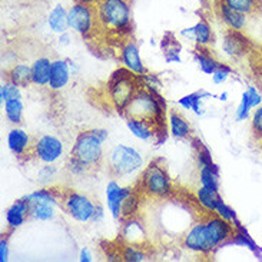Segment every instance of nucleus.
I'll return each instance as SVG.
<instances>
[{"mask_svg":"<svg viewBox=\"0 0 262 262\" xmlns=\"http://www.w3.org/2000/svg\"><path fill=\"white\" fill-rule=\"evenodd\" d=\"M121 59L123 66L129 72H132L135 75H139V76L146 75V68L142 63V59L139 56V49L134 42H128L122 48Z\"/></svg>","mask_w":262,"mask_h":262,"instance_id":"nucleus-13","label":"nucleus"},{"mask_svg":"<svg viewBox=\"0 0 262 262\" xmlns=\"http://www.w3.org/2000/svg\"><path fill=\"white\" fill-rule=\"evenodd\" d=\"M75 2H78V3H85V5H91V6H93V5H98L100 0H75Z\"/></svg>","mask_w":262,"mask_h":262,"instance_id":"nucleus-42","label":"nucleus"},{"mask_svg":"<svg viewBox=\"0 0 262 262\" xmlns=\"http://www.w3.org/2000/svg\"><path fill=\"white\" fill-rule=\"evenodd\" d=\"M125 112L128 115V118L143 119L155 125L156 121L162 115V107L152 93L143 89H138L125 109Z\"/></svg>","mask_w":262,"mask_h":262,"instance_id":"nucleus-5","label":"nucleus"},{"mask_svg":"<svg viewBox=\"0 0 262 262\" xmlns=\"http://www.w3.org/2000/svg\"><path fill=\"white\" fill-rule=\"evenodd\" d=\"M249 96V102H251V106L252 109L254 107H258L259 105H262V95L258 91H256L254 86H249V89L247 91Z\"/></svg>","mask_w":262,"mask_h":262,"instance_id":"nucleus-39","label":"nucleus"},{"mask_svg":"<svg viewBox=\"0 0 262 262\" xmlns=\"http://www.w3.org/2000/svg\"><path fill=\"white\" fill-rule=\"evenodd\" d=\"M7 80H10L19 88L28 86L29 83H32V66L23 63L14 64L13 68L7 72Z\"/></svg>","mask_w":262,"mask_h":262,"instance_id":"nucleus-23","label":"nucleus"},{"mask_svg":"<svg viewBox=\"0 0 262 262\" xmlns=\"http://www.w3.org/2000/svg\"><path fill=\"white\" fill-rule=\"evenodd\" d=\"M96 17L103 29L121 32L130 25V7L126 0H100Z\"/></svg>","mask_w":262,"mask_h":262,"instance_id":"nucleus-2","label":"nucleus"},{"mask_svg":"<svg viewBox=\"0 0 262 262\" xmlns=\"http://www.w3.org/2000/svg\"><path fill=\"white\" fill-rule=\"evenodd\" d=\"M71 79L69 66L64 60H53L52 62V71H50L49 88L52 91H60L68 85Z\"/></svg>","mask_w":262,"mask_h":262,"instance_id":"nucleus-15","label":"nucleus"},{"mask_svg":"<svg viewBox=\"0 0 262 262\" xmlns=\"http://www.w3.org/2000/svg\"><path fill=\"white\" fill-rule=\"evenodd\" d=\"M33 155L46 165L55 163L63 155V143L56 136L43 135L33 143Z\"/></svg>","mask_w":262,"mask_h":262,"instance_id":"nucleus-10","label":"nucleus"},{"mask_svg":"<svg viewBox=\"0 0 262 262\" xmlns=\"http://www.w3.org/2000/svg\"><path fill=\"white\" fill-rule=\"evenodd\" d=\"M62 206L78 222H91L96 213L98 205L85 193L75 191H68L62 196Z\"/></svg>","mask_w":262,"mask_h":262,"instance_id":"nucleus-6","label":"nucleus"},{"mask_svg":"<svg viewBox=\"0 0 262 262\" xmlns=\"http://www.w3.org/2000/svg\"><path fill=\"white\" fill-rule=\"evenodd\" d=\"M209 96H212V95L206 92H193L186 95L184 98H181V99L178 100V103L184 109H192L196 115H202L204 111L201 109V100L204 99V98H209Z\"/></svg>","mask_w":262,"mask_h":262,"instance_id":"nucleus-27","label":"nucleus"},{"mask_svg":"<svg viewBox=\"0 0 262 262\" xmlns=\"http://www.w3.org/2000/svg\"><path fill=\"white\" fill-rule=\"evenodd\" d=\"M9 259V248H7V241L2 238L0 241V262H6Z\"/></svg>","mask_w":262,"mask_h":262,"instance_id":"nucleus-40","label":"nucleus"},{"mask_svg":"<svg viewBox=\"0 0 262 262\" xmlns=\"http://www.w3.org/2000/svg\"><path fill=\"white\" fill-rule=\"evenodd\" d=\"M122 259L128 262H142L146 259V254L142 248H139L135 244H128L122 249Z\"/></svg>","mask_w":262,"mask_h":262,"instance_id":"nucleus-31","label":"nucleus"},{"mask_svg":"<svg viewBox=\"0 0 262 262\" xmlns=\"http://www.w3.org/2000/svg\"><path fill=\"white\" fill-rule=\"evenodd\" d=\"M48 23H49V28L56 32V33H62L69 29L68 25V10H64L62 6H56L52 12H50L49 17H48Z\"/></svg>","mask_w":262,"mask_h":262,"instance_id":"nucleus-25","label":"nucleus"},{"mask_svg":"<svg viewBox=\"0 0 262 262\" xmlns=\"http://www.w3.org/2000/svg\"><path fill=\"white\" fill-rule=\"evenodd\" d=\"M185 248L193 252L206 254V236H205V225L204 222H198L186 232L184 238Z\"/></svg>","mask_w":262,"mask_h":262,"instance_id":"nucleus-14","label":"nucleus"},{"mask_svg":"<svg viewBox=\"0 0 262 262\" xmlns=\"http://www.w3.org/2000/svg\"><path fill=\"white\" fill-rule=\"evenodd\" d=\"M52 60L48 57H39L32 64V83L36 86H49Z\"/></svg>","mask_w":262,"mask_h":262,"instance_id":"nucleus-20","label":"nucleus"},{"mask_svg":"<svg viewBox=\"0 0 262 262\" xmlns=\"http://www.w3.org/2000/svg\"><path fill=\"white\" fill-rule=\"evenodd\" d=\"M29 216V206L26 198L16 201L6 211V222L12 229L21 227Z\"/></svg>","mask_w":262,"mask_h":262,"instance_id":"nucleus-18","label":"nucleus"},{"mask_svg":"<svg viewBox=\"0 0 262 262\" xmlns=\"http://www.w3.org/2000/svg\"><path fill=\"white\" fill-rule=\"evenodd\" d=\"M14 98H21L19 86L12 83L10 80H6L0 88V100H2V103H5L6 100L14 99Z\"/></svg>","mask_w":262,"mask_h":262,"instance_id":"nucleus-32","label":"nucleus"},{"mask_svg":"<svg viewBox=\"0 0 262 262\" xmlns=\"http://www.w3.org/2000/svg\"><path fill=\"white\" fill-rule=\"evenodd\" d=\"M79 259L80 262H91L92 261V256H91V252H89V249L83 248L80 251V256H79Z\"/></svg>","mask_w":262,"mask_h":262,"instance_id":"nucleus-41","label":"nucleus"},{"mask_svg":"<svg viewBox=\"0 0 262 262\" xmlns=\"http://www.w3.org/2000/svg\"><path fill=\"white\" fill-rule=\"evenodd\" d=\"M222 49L229 56H241V55L245 53V50H247V39L238 30H231L229 29V32L224 37Z\"/></svg>","mask_w":262,"mask_h":262,"instance_id":"nucleus-16","label":"nucleus"},{"mask_svg":"<svg viewBox=\"0 0 262 262\" xmlns=\"http://www.w3.org/2000/svg\"><path fill=\"white\" fill-rule=\"evenodd\" d=\"M215 213L216 215H220L221 218H224V220L229 221V222H232V224H236V216H235V212L229 208L228 205L224 204V201H221L218 206H216V209H215Z\"/></svg>","mask_w":262,"mask_h":262,"instance_id":"nucleus-36","label":"nucleus"},{"mask_svg":"<svg viewBox=\"0 0 262 262\" xmlns=\"http://www.w3.org/2000/svg\"><path fill=\"white\" fill-rule=\"evenodd\" d=\"M141 191L155 198H165L172 192L169 175L162 165L150 162L141 177Z\"/></svg>","mask_w":262,"mask_h":262,"instance_id":"nucleus-4","label":"nucleus"},{"mask_svg":"<svg viewBox=\"0 0 262 262\" xmlns=\"http://www.w3.org/2000/svg\"><path fill=\"white\" fill-rule=\"evenodd\" d=\"M126 126L130 130V134L134 135L135 138L141 139V141H148L155 134L154 123H150L148 121H143V119L128 118L126 119Z\"/></svg>","mask_w":262,"mask_h":262,"instance_id":"nucleus-21","label":"nucleus"},{"mask_svg":"<svg viewBox=\"0 0 262 262\" xmlns=\"http://www.w3.org/2000/svg\"><path fill=\"white\" fill-rule=\"evenodd\" d=\"M5 114H6L7 121L12 123H20L23 118V103L20 98H14L5 102Z\"/></svg>","mask_w":262,"mask_h":262,"instance_id":"nucleus-28","label":"nucleus"},{"mask_svg":"<svg viewBox=\"0 0 262 262\" xmlns=\"http://www.w3.org/2000/svg\"><path fill=\"white\" fill-rule=\"evenodd\" d=\"M205 225L206 236V254L212 252L213 249L225 244L228 239H231L235 234L234 224L229 221L221 218L220 215H213L204 221Z\"/></svg>","mask_w":262,"mask_h":262,"instance_id":"nucleus-7","label":"nucleus"},{"mask_svg":"<svg viewBox=\"0 0 262 262\" xmlns=\"http://www.w3.org/2000/svg\"><path fill=\"white\" fill-rule=\"evenodd\" d=\"M221 3L247 16L256 13L262 7L261 0H221Z\"/></svg>","mask_w":262,"mask_h":262,"instance_id":"nucleus-26","label":"nucleus"},{"mask_svg":"<svg viewBox=\"0 0 262 262\" xmlns=\"http://www.w3.org/2000/svg\"><path fill=\"white\" fill-rule=\"evenodd\" d=\"M107 165L109 170L112 172L114 177L125 178L129 175H134L143 166V158L132 146L119 143L111 149L107 156Z\"/></svg>","mask_w":262,"mask_h":262,"instance_id":"nucleus-3","label":"nucleus"},{"mask_svg":"<svg viewBox=\"0 0 262 262\" xmlns=\"http://www.w3.org/2000/svg\"><path fill=\"white\" fill-rule=\"evenodd\" d=\"M251 128H252V132H254V136L256 139L262 141V105L256 107L255 112L252 115Z\"/></svg>","mask_w":262,"mask_h":262,"instance_id":"nucleus-35","label":"nucleus"},{"mask_svg":"<svg viewBox=\"0 0 262 262\" xmlns=\"http://www.w3.org/2000/svg\"><path fill=\"white\" fill-rule=\"evenodd\" d=\"M169 129L170 134L177 139H185L191 135V125L182 115L178 112H170L169 115Z\"/></svg>","mask_w":262,"mask_h":262,"instance_id":"nucleus-24","label":"nucleus"},{"mask_svg":"<svg viewBox=\"0 0 262 262\" xmlns=\"http://www.w3.org/2000/svg\"><path fill=\"white\" fill-rule=\"evenodd\" d=\"M195 60L199 64V69L204 73H206V75H213V72L220 68V63L211 55H208V53L202 52V50L201 52L198 50L195 53Z\"/></svg>","mask_w":262,"mask_h":262,"instance_id":"nucleus-30","label":"nucleus"},{"mask_svg":"<svg viewBox=\"0 0 262 262\" xmlns=\"http://www.w3.org/2000/svg\"><path fill=\"white\" fill-rule=\"evenodd\" d=\"M192 29H193V39L199 46H208L212 42V30L205 20H199Z\"/></svg>","mask_w":262,"mask_h":262,"instance_id":"nucleus-29","label":"nucleus"},{"mask_svg":"<svg viewBox=\"0 0 262 262\" xmlns=\"http://www.w3.org/2000/svg\"><path fill=\"white\" fill-rule=\"evenodd\" d=\"M138 91L130 75H121L111 83V99L118 111H125Z\"/></svg>","mask_w":262,"mask_h":262,"instance_id":"nucleus-11","label":"nucleus"},{"mask_svg":"<svg viewBox=\"0 0 262 262\" xmlns=\"http://www.w3.org/2000/svg\"><path fill=\"white\" fill-rule=\"evenodd\" d=\"M251 109H252V106H251V102H249L248 92H244L242 93L241 102H239L238 109H236V121L241 122L248 119L249 114H251Z\"/></svg>","mask_w":262,"mask_h":262,"instance_id":"nucleus-34","label":"nucleus"},{"mask_svg":"<svg viewBox=\"0 0 262 262\" xmlns=\"http://www.w3.org/2000/svg\"><path fill=\"white\" fill-rule=\"evenodd\" d=\"M109 138L106 129H92L82 132L73 143L71 155L66 163L68 170L73 175H85L98 168L103 159V142Z\"/></svg>","mask_w":262,"mask_h":262,"instance_id":"nucleus-1","label":"nucleus"},{"mask_svg":"<svg viewBox=\"0 0 262 262\" xmlns=\"http://www.w3.org/2000/svg\"><path fill=\"white\" fill-rule=\"evenodd\" d=\"M7 146L16 156L26 155L30 148V136L20 128L12 129L7 135Z\"/></svg>","mask_w":262,"mask_h":262,"instance_id":"nucleus-17","label":"nucleus"},{"mask_svg":"<svg viewBox=\"0 0 262 262\" xmlns=\"http://www.w3.org/2000/svg\"><path fill=\"white\" fill-rule=\"evenodd\" d=\"M229 75H231V69H229L228 66H225V64H220V68L213 72V75H212L213 83H215V85H221V83H224V82L229 78Z\"/></svg>","mask_w":262,"mask_h":262,"instance_id":"nucleus-38","label":"nucleus"},{"mask_svg":"<svg viewBox=\"0 0 262 262\" xmlns=\"http://www.w3.org/2000/svg\"><path fill=\"white\" fill-rule=\"evenodd\" d=\"M196 201L199 202V205L202 206L208 212H215L216 206L220 204L222 198L220 196V192L212 191L209 188H205L201 185L198 191H196Z\"/></svg>","mask_w":262,"mask_h":262,"instance_id":"nucleus-22","label":"nucleus"},{"mask_svg":"<svg viewBox=\"0 0 262 262\" xmlns=\"http://www.w3.org/2000/svg\"><path fill=\"white\" fill-rule=\"evenodd\" d=\"M138 202H139V201H138V196L132 192L128 198L125 199V202H123V205H122L121 220L130 218V216L136 212V209H138Z\"/></svg>","mask_w":262,"mask_h":262,"instance_id":"nucleus-33","label":"nucleus"},{"mask_svg":"<svg viewBox=\"0 0 262 262\" xmlns=\"http://www.w3.org/2000/svg\"><path fill=\"white\" fill-rule=\"evenodd\" d=\"M261 3H262V0H261Z\"/></svg>","mask_w":262,"mask_h":262,"instance_id":"nucleus-44","label":"nucleus"},{"mask_svg":"<svg viewBox=\"0 0 262 262\" xmlns=\"http://www.w3.org/2000/svg\"><path fill=\"white\" fill-rule=\"evenodd\" d=\"M218 9H220L221 19L224 20V23H225L231 30H238V32H241L242 29H245L247 21H248L247 14L239 13V12L234 10V9L225 6V5L221 3V2L220 5H218Z\"/></svg>","mask_w":262,"mask_h":262,"instance_id":"nucleus-19","label":"nucleus"},{"mask_svg":"<svg viewBox=\"0 0 262 262\" xmlns=\"http://www.w3.org/2000/svg\"><path fill=\"white\" fill-rule=\"evenodd\" d=\"M56 177V169L53 166H43L42 169L39 170V175H37V181L40 184H49Z\"/></svg>","mask_w":262,"mask_h":262,"instance_id":"nucleus-37","label":"nucleus"},{"mask_svg":"<svg viewBox=\"0 0 262 262\" xmlns=\"http://www.w3.org/2000/svg\"><path fill=\"white\" fill-rule=\"evenodd\" d=\"M227 96H228V93L224 92L222 95H220V99L222 100V102H225V100H227Z\"/></svg>","mask_w":262,"mask_h":262,"instance_id":"nucleus-43","label":"nucleus"},{"mask_svg":"<svg viewBox=\"0 0 262 262\" xmlns=\"http://www.w3.org/2000/svg\"><path fill=\"white\" fill-rule=\"evenodd\" d=\"M132 188H122L121 185L118 184L116 181H111L106 186V201L107 208L112 213L115 220H119L122 215V205L125 202V199L128 198L129 195L132 193Z\"/></svg>","mask_w":262,"mask_h":262,"instance_id":"nucleus-12","label":"nucleus"},{"mask_svg":"<svg viewBox=\"0 0 262 262\" xmlns=\"http://www.w3.org/2000/svg\"><path fill=\"white\" fill-rule=\"evenodd\" d=\"M29 216L37 221H50L56 213L57 198L50 189H39L26 196Z\"/></svg>","mask_w":262,"mask_h":262,"instance_id":"nucleus-8","label":"nucleus"},{"mask_svg":"<svg viewBox=\"0 0 262 262\" xmlns=\"http://www.w3.org/2000/svg\"><path fill=\"white\" fill-rule=\"evenodd\" d=\"M98 23L96 9L91 5L75 2L73 6L68 10V25L69 29H73L82 36H88Z\"/></svg>","mask_w":262,"mask_h":262,"instance_id":"nucleus-9","label":"nucleus"}]
</instances>
